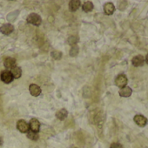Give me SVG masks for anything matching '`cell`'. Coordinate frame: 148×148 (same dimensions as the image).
<instances>
[{
  "mask_svg": "<svg viewBox=\"0 0 148 148\" xmlns=\"http://www.w3.org/2000/svg\"><path fill=\"white\" fill-rule=\"evenodd\" d=\"M11 72L13 76V79H19L22 76V69L19 66H14L12 69H11Z\"/></svg>",
  "mask_w": 148,
  "mask_h": 148,
  "instance_id": "cell-14",
  "label": "cell"
},
{
  "mask_svg": "<svg viewBox=\"0 0 148 148\" xmlns=\"http://www.w3.org/2000/svg\"><path fill=\"white\" fill-rule=\"evenodd\" d=\"M127 83H128V79L125 74H119V75H118L117 78L115 79V85L119 88H123V87L126 86Z\"/></svg>",
  "mask_w": 148,
  "mask_h": 148,
  "instance_id": "cell-3",
  "label": "cell"
},
{
  "mask_svg": "<svg viewBox=\"0 0 148 148\" xmlns=\"http://www.w3.org/2000/svg\"><path fill=\"white\" fill-rule=\"evenodd\" d=\"M67 42H68V44H69L70 45H72V46H73V45H76L77 43L79 42V38L76 37V36H71V37L68 38Z\"/></svg>",
  "mask_w": 148,
  "mask_h": 148,
  "instance_id": "cell-19",
  "label": "cell"
},
{
  "mask_svg": "<svg viewBox=\"0 0 148 148\" xmlns=\"http://www.w3.org/2000/svg\"><path fill=\"white\" fill-rule=\"evenodd\" d=\"M3 145V139H2V138L0 137V146H1Z\"/></svg>",
  "mask_w": 148,
  "mask_h": 148,
  "instance_id": "cell-23",
  "label": "cell"
},
{
  "mask_svg": "<svg viewBox=\"0 0 148 148\" xmlns=\"http://www.w3.org/2000/svg\"><path fill=\"white\" fill-rule=\"evenodd\" d=\"M133 120H134V122H135L138 126H140V127H144V126H145L146 124H147V119H146L145 116L140 115V114L136 115V116L134 117Z\"/></svg>",
  "mask_w": 148,
  "mask_h": 148,
  "instance_id": "cell-6",
  "label": "cell"
},
{
  "mask_svg": "<svg viewBox=\"0 0 148 148\" xmlns=\"http://www.w3.org/2000/svg\"><path fill=\"white\" fill-rule=\"evenodd\" d=\"M51 58L55 60H60L62 58V52L59 51H53L51 53Z\"/></svg>",
  "mask_w": 148,
  "mask_h": 148,
  "instance_id": "cell-20",
  "label": "cell"
},
{
  "mask_svg": "<svg viewBox=\"0 0 148 148\" xmlns=\"http://www.w3.org/2000/svg\"><path fill=\"white\" fill-rule=\"evenodd\" d=\"M110 148H123V146H122L121 144L116 142V143H112V144L111 145Z\"/></svg>",
  "mask_w": 148,
  "mask_h": 148,
  "instance_id": "cell-21",
  "label": "cell"
},
{
  "mask_svg": "<svg viewBox=\"0 0 148 148\" xmlns=\"http://www.w3.org/2000/svg\"><path fill=\"white\" fill-rule=\"evenodd\" d=\"M17 128L22 133H27L29 132V130H30L29 124L25 120H24V119H20V120L18 121V123H17Z\"/></svg>",
  "mask_w": 148,
  "mask_h": 148,
  "instance_id": "cell-4",
  "label": "cell"
},
{
  "mask_svg": "<svg viewBox=\"0 0 148 148\" xmlns=\"http://www.w3.org/2000/svg\"><path fill=\"white\" fill-rule=\"evenodd\" d=\"M93 4L91 1H86L83 5H82V9L85 12H90L93 10Z\"/></svg>",
  "mask_w": 148,
  "mask_h": 148,
  "instance_id": "cell-16",
  "label": "cell"
},
{
  "mask_svg": "<svg viewBox=\"0 0 148 148\" xmlns=\"http://www.w3.org/2000/svg\"><path fill=\"white\" fill-rule=\"evenodd\" d=\"M0 79L1 80L5 83V84H10L13 81V76L11 72V71L9 70H5V71H3L0 74Z\"/></svg>",
  "mask_w": 148,
  "mask_h": 148,
  "instance_id": "cell-2",
  "label": "cell"
},
{
  "mask_svg": "<svg viewBox=\"0 0 148 148\" xmlns=\"http://www.w3.org/2000/svg\"><path fill=\"white\" fill-rule=\"evenodd\" d=\"M29 128L34 132H38L40 129V122L37 119H32L29 123Z\"/></svg>",
  "mask_w": 148,
  "mask_h": 148,
  "instance_id": "cell-7",
  "label": "cell"
},
{
  "mask_svg": "<svg viewBox=\"0 0 148 148\" xmlns=\"http://www.w3.org/2000/svg\"><path fill=\"white\" fill-rule=\"evenodd\" d=\"M145 62H146V64H148V54L146 55V57H145Z\"/></svg>",
  "mask_w": 148,
  "mask_h": 148,
  "instance_id": "cell-22",
  "label": "cell"
},
{
  "mask_svg": "<svg viewBox=\"0 0 148 148\" xmlns=\"http://www.w3.org/2000/svg\"><path fill=\"white\" fill-rule=\"evenodd\" d=\"M132 64L135 66V67H138V66H142L145 64V58L142 55H137L135 57L132 58Z\"/></svg>",
  "mask_w": 148,
  "mask_h": 148,
  "instance_id": "cell-8",
  "label": "cell"
},
{
  "mask_svg": "<svg viewBox=\"0 0 148 148\" xmlns=\"http://www.w3.org/2000/svg\"><path fill=\"white\" fill-rule=\"evenodd\" d=\"M26 21H27V23H29L31 25H33L35 26H39L42 24L41 17L38 14H37V13H31L27 17Z\"/></svg>",
  "mask_w": 148,
  "mask_h": 148,
  "instance_id": "cell-1",
  "label": "cell"
},
{
  "mask_svg": "<svg viewBox=\"0 0 148 148\" xmlns=\"http://www.w3.org/2000/svg\"><path fill=\"white\" fill-rule=\"evenodd\" d=\"M29 91L30 93L33 96V97H38L41 94V88L36 85V84H32L29 86Z\"/></svg>",
  "mask_w": 148,
  "mask_h": 148,
  "instance_id": "cell-9",
  "label": "cell"
},
{
  "mask_svg": "<svg viewBox=\"0 0 148 148\" xmlns=\"http://www.w3.org/2000/svg\"><path fill=\"white\" fill-rule=\"evenodd\" d=\"M132 89L130 86H125L123 88H121L119 92V96L124 97V98H128L132 95Z\"/></svg>",
  "mask_w": 148,
  "mask_h": 148,
  "instance_id": "cell-10",
  "label": "cell"
},
{
  "mask_svg": "<svg viewBox=\"0 0 148 148\" xmlns=\"http://www.w3.org/2000/svg\"><path fill=\"white\" fill-rule=\"evenodd\" d=\"M67 116H68V112H67L66 109H64V108H63V109H60V110L58 111L57 113H56L57 119H58L61 120V121L64 120V119L67 118Z\"/></svg>",
  "mask_w": 148,
  "mask_h": 148,
  "instance_id": "cell-15",
  "label": "cell"
},
{
  "mask_svg": "<svg viewBox=\"0 0 148 148\" xmlns=\"http://www.w3.org/2000/svg\"><path fill=\"white\" fill-rule=\"evenodd\" d=\"M0 32L4 35H10L14 32V26L8 23V24H4L1 27H0Z\"/></svg>",
  "mask_w": 148,
  "mask_h": 148,
  "instance_id": "cell-5",
  "label": "cell"
},
{
  "mask_svg": "<svg viewBox=\"0 0 148 148\" xmlns=\"http://www.w3.org/2000/svg\"><path fill=\"white\" fill-rule=\"evenodd\" d=\"M81 5V2L79 0H71L69 3V9L71 12H76L77 10H79V8Z\"/></svg>",
  "mask_w": 148,
  "mask_h": 148,
  "instance_id": "cell-13",
  "label": "cell"
},
{
  "mask_svg": "<svg viewBox=\"0 0 148 148\" xmlns=\"http://www.w3.org/2000/svg\"><path fill=\"white\" fill-rule=\"evenodd\" d=\"M27 138L31 140H33V141H36L38 139L39 136H38V132H34L31 130H29V132H27Z\"/></svg>",
  "mask_w": 148,
  "mask_h": 148,
  "instance_id": "cell-17",
  "label": "cell"
},
{
  "mask_svg": "<svg viewBox=\"0 0 148 148\" xmlns=\"http://www.w3.org/2000/svg\"><path fill=\"white\" fill-rule=\"evenodd\" d=\"M16 64V59L12 57H8L4 61V65L6 69H12Z\"/></svg>",
  "mask_w": 148,
  "mask_h": 148,
  "instance_id": "cell-12",
  "label": "cell"
},
{
  "mask_svg": "<svg viewBox=\"0 0 148 148\" xmlns=\"http://www.w3.org/2000/svg\"><path fill=\"white\" fill-rule=\"evenodd\" d=\"M79 46L76 45H73V46H71V50H70V56L71 57H76L78 54H79Z\"/></svg>",
  "mask_w": 148,
  "mask_h": 148,
  "instance_id": "cell-18",
  "label": "cell"
},
{
  "mask_svg": "<svg viewBox=\"0 0 148 148\" xmlns=\"http://www.w3.org/2000/svg\"><path fill=\"white\" fill-rule=\"evenodd\" d=\"M104 12L106 15H112L115 12V6L112 3H106L104 5Z\"/></svg>",
  "mask_w": 148,
  "mask_h": 148,
  "instance_id": "cell-11",
  "label": "cell"
}]
</instances>
